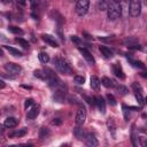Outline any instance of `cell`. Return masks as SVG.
Returning a JSON list of instances; mask_svg holds the SVG:
<instances>
[{"label":"cell","instance_id":"cell-1","mask_svg":"<svg viewBox=\"0 0 147 147\" xmlns=\"http://www.w3.org/2000/svg\"><path fill=\"white\" fill-rule=\"evenodd\" d=\"M53 63L56 68V70L62 74V75H72V70L70 68V65L68 64V62L62 59V57H56L53 60Z\"/></svg>","mask_w":147,"mask_h":147},{"label":"cell","instance_id":"cell-2","mask_svg":"<svg viewBox=\"0 0 147 147\" xmlns=\"http://www.w3.org/2000/svg\"><path fill=\"white\" fill-rule=\"evenodd\" d=\"M107 13H108V18L114 21L116 18H118L122 14V7L119 5V2H115V1H111L107 8Z\"/></svg>","mask_w":147,"mask_h":147},{"label":"cell","instance_id":"cell-3","mask_svg":"<svg viewBox=\"0 0 147 147\" xmlns=\"http://www.w3.org/2000/svg\"><path fill=\"white\" fill-rule=\"evenodd\" d=\"M90 7V1L88 0H78L76 3V13L78 16H84Z\"/></svg>","mask_w":147,"mask_h":147},{"label":"cell","instance_id":"cell-4","mask_svg":"<svg viewBox=\"0 0 147 147\" xmlns=\"http://www.w3.org/2000/svg\"><path fill=\"white\" fill-rule=\"evenodd\" d=\"M130 15L132 17H137L140 15L141 11V3L140 0H130Z\"/></svg>","mask_w":147,"mask_h":147},{"label":"cell","instance_id":"cell-5","mask_svg":"<svg viewBox=\"0 0 147 147\" xmlns=\"http://www.w3.org/2000/svg\"><path fill=\"white\" fill-rule=\"evenodd\" d=\"M85 119H86V110H85L84 107H80V108L78 109L77 114H76V118H75L76 125H77V126L83 125L84 122H85Z\"/></svg>","mask_w":147,"mask_h":147},{"label":"cell","instance_id":"cell-6","mask_svg":"<svg viewBox=\"0 0 147 147\" xmlns=\"http://www.w3.org/2000/svg\"><path fill=\"white\" fill-rule=\"evenodd\" d=\"M5 69H6L8 72L13 74V75H17V74H20V72L22 71V67L18 65V64H16V63H13V62L6 63V64H5Z\"/></svg>","mask_w":147,"mask_h":147},{"label":"cell","instance_id":"cell-7","mask_svg":"<svg viewBox=\"0 0 147 147\" xmlns=\"http://www.w3.org/2000/svg\"><path fill=\"white\" fill-rule=\"evenodd\" d=\"M84 140H85V144L87 146H92V147H95L99 145V141L98 139L95 138V136L93 133H86L84 136Z\"/></svg>","mask_w":147,"mask_h":147},{"label":"cell","instance_id":"cell-8","mask_svg":"<svg viewBox=\"0 0 147 147\" xmlns=\"http://www.w3.org/2000/svg\"><path fill=\"white\" fill-rule=\"evenodd\" d=\"M41 39L46 42V44H48L49 46H52V47H59V42L56 41V39L53 37V36H51V34H46V33H42L41 34Z\"/></svg>","mask_w":147,"mask_h":147},{"label":"cell","instance_id":"cell-9","mask_svg":"<svg viewBox=\"0 0 147 147\" xmlns=\"http://www.w3.org/2000/svg\"><path fill=\"white\" fill-rule=\"evenodd\" d=\"M78 49H79V52L82 53V55L84 56V59L90 63V64H94L95 63V60H94V57L92 56V54L86 49V48H83V47H78Z\"/></svg>","mask_w":147,"mask_h":147},{"label":"cell","instance_id":"cell-10","mask_svg":"<svg viewBox=\"0 0 147 147\" xmlns=\"http://www.w3.org/2000/svg\"><path fill=\"white\" fill-rule=\"evenodd\" d=\"M94 105L98 107V109L102 114L106 113V102H105V100H103L102 96H94Z\"/></svg>","mask_w":147,"mask_h":147},{"label":"cell","instance_id":"cell-11","mask_svg":"<svg viewBox=\"0 0 147 147\" xmlns=\"http://www.w3.org/2000/svg\"><path fill=\"white\" fill-rule=\"evenodd\" d=\"M39 109H40L39 105H34V103H33L32 108H31L30 110H28V114H26L28 119H34V118L39 115Z\"/></svg>","mask_w":147,"mask_h":147},{"label":"cell","instance_id":"cell-12","mask_svg":"<svg viewBox=\"0 0 147 147\" xmlns=\"http://www.w3.org/2000/svg\"><path fill=\"white\" fill-rule=\"evenodd\" d=\"M111 68H113V72L115 74V76H116V77H118L119 79H124V78H125L124 71H123L122 67H121L118 63H114Z\"/></svg>","mask_w":147,"mask_h":147},{"label":"cell","instance_id":"cell-13","mask_svg":"<svg viewBox=\"0 0 147 147\" xmlns=\"http://www.w3.org/2000/svg\"><path fill=\"white\" fill-rule=\"evenodd\" d=\"M17 125V119L15 117H7L3 122V126L7 129H13Z\"/></svg>","mask_w":147,"mask_h":147},{"label":"cell","instance_id":"cell-14","mask_svg":"<svg viewBox=\"0 0 147 147\" xmlns=\"http://www.w3.org/2000/svg\"><path fill=\"white\" fill-rule=\"evenodd\" d=\"M100 80H99V78L96 77V76H92L91 77V79H90V85H91V87H92V90H94V91H99L100 90Z\"/></svg>","mask_w":147,"mask_h":147},{"label":"cell","instance_id":"cell-15","mask_svg":"<svg viewBox=\"0 0 147 147\" xmlns=\"http://www.w3.org/2000/svg\"><path fill=\"white\" fill-rule=\"evenodd\" d=\"M100 83H101L105 87H107V88H113V87H115V83H114V80L110 79V78H108V77H103V78L101 79Z\"/></svg>","mask_w":147,"mask_h":147},{"label":"cell","instance_id":"cell-16","mask_svg":"<svg viewBox=\"0 0 147 147\" xmlns=\"http://www.w3.org/2000/svg\"><path fill=\"white\" fill-rule=\"evenodd\" d=\"M26 132H28V129H26V127H23V129H20V130H17V131H15V132L9 133V137H10V138H13V137H17V138H20V137L25 136Z\"/></svg>","mask_w":147,"mask_h":147},{"label":"cell","instance_id":"cell-17","mask_svg":"<svg viewBox=\"0 0 147 147\" xmlns=\"http://www.w3.org/2000/svg\"><path fill=\"white\" fill-rule=\"evenodd\" d=\"M100 52L102 53V55H103L106 59L113 57V52L110 51V48H108V47H106V46H100Z\"/></svg>","mask_w":147,"mask_h":147},{"label":"cell","instance_id":"cell-18","mask_svg":"<svg viewBox=\"0 0 147 147\" xmlns=\"http://www.w3.org/2000/svg\"><path fill=\"white\" fill-rule=\"evenodd\" d=\"M126 46H129V47H131V46H134V45H138V39L137 38H134V37H127V38H125L124 39V41H123Z\"/></svg>","mask_w":147,"mask_h":147},{"label":"cell","instance_id":"cell-19","mask_svg":"<svg viewBox=\"0 0 147 147\" xmlns=\"http://www.w3.org/2000/svg\"><path fill=\"white\" fill-rule=\"evenodd\" d=\"M11 55H14V56H22L23 55V53L21 52V51H18V49H16V48H14V47H10V46H3Z\"/></svg>","mask_w":147,"mask_h":147},{"label":"cell","instance_id":"cell-20","mask_svg":"<svg viewBox=\"0 0 147 147\" xmlns=\"http://www.w3.org/2000/svg\"><path fill=\"white\" fill-rule=\"evenodd\" d=\"M115 88H116V92H117L119 95H126V94L129 93L127 87H125L124 85H117V86H115Z\"/></svg>","mask_w":147,"mask_h":147},{"label":"cell","instance_id":"cell-21","mask_svg":"<svg viewBox=\"0 0 147 147\" xmlns=\"http://www.w3.org/2000/svg\"><path fill=\"white\" fill-rule=\"evenodd\" d=\"M38 57H39V60H40L41 63H47V62H49V55H48L47 53H45V52H40L39 55H38Z\"/></svg>","mask_w":147,"mask_h":147},{"label":"cell","instance_id":"cell-22","mask_svg":"<svg viewBox=\"0 0 147 147\" xmlns=\"http://www.w3.org/2000/svg\"><path fill=\"white\" fill-rule=\"evenodd\" d=\"M33 75H34V77H37V78H39V79L46 80V74H45V71H44V70H41V69L34 70Z\"/></svg>","mask_w":147,"mask_h":147},{"label":"cell","instance_id":"cell-23","mask_svg":"<svg viewBox=\"0 0 147 147\" xmlns=\"http://www.w3.org/2000/svg\"><path fill=\"white\" fill-rule=\"evenodd\" d=\"M134 96H136L137 102L142 107L144 103H145V99H144V96H142V93H141V92H134Z\"/></svg>","mask_w":147,"mask_h":147},{"label":"cell","instance_id":"cell-24","mask_svg":"<svg viewBox=\"0 0 147 147\" xmlns=\"http://www.w3.org/2000/svg\"><path fill=\"white\" fill-rule=\"evenodd\" d=\"M8 31L11 32V33H14V34H23V33H24L22 29L17 28V26H13V25L8 26Z\"/></svg>","mask_w":147,"mask_h":147},{"label":"cell","instance_id":"cell-25","mask_svg":"<svg viewBox=\"0 0 147 147\" xmlns=\"http://www.w3.org/2000/svg\"><path fill=\"white\" fill-rule=\"evenodd\" d=\"M74 134H75V137L78 138V139H83L84 136H85L83 129H80V127H76V129H74Z\"/></svg>","mask_w":147,"mask_h":147},{"label":"cell","instance_id":"cell-26","mask_svg":"<svg viewBox=\"0 0 147 147\" xmlns=\"http://www.w3.org/2000/svg\"><path fill=\"white\" fill-rule=\"evenodd\" d=\"M129 61H130V63H131L133 67H136V68H140V69H144V68H145V65H144V63H142L141 61L133 60V59H129Z\"/></svg>","mask_w":147,"mask_h":147},{"label":"cell","instance_id":"cell-27","mask_svg":"<svg viewBox=\"0 0 147 147\" xmlns=\"http://www.w3.org/2000/svg\"><path fill=\"white\" fill-rule=\"evenodd\" d=\"M49 130L47 129V127H41L40 129V131H39V138L40 139H44V138H46L47 136H49Z\"/></svg>","mask_w":147,"mask_h":147},{"label":"cell","instance_id":"cell-28","mask_svg":"<svg viewBox=\"0 0 147 147\" xmlns=\"http://www.w3.org/2000/svg\"><path fill=\"white\" fill-rule=\"evenodd\" d=\"M15 40H16V42H18L23 48H29V42H28L26 40H24L23 38H18V37H17Z\"/></svg>","mask_w":147,"mask_h":147},{"label":"cell","instance_id":"cell-29","mask_svg":"<svg viewBox=\"0 0 147 147\" xmlns=\"http://www.w3.org/2000/svg\"><path fill=\"white\" fill-rule=\"evenodd\" d=\"M74 82H75L76 84H84V83H85V78H84L83 76L76 75V76L74 77Z\"/></svg>","mask_w":147,"mask_h":147},{"label":"cell","instance_id":"cell-30","mask_svg":"<svg viewBox=\"0 0 147 147\" xmlns=\"http://www.w3.org/2000/svg\"><path fill=\"white\" fill-rule=\"evenodd\" d=\"M107 100H108V103L110 105V106H116V99L114 98V95H111V94H107Z\"/></svg>","mask_w":147,"mask_h":147},{"label":"cell","instance_id":"cell-31","mask_svg":"<svg viewBox=\"0 0 147 147\" xmlns=\"http://www.w3.org/2000/svg\"><path fill=\"white\" fill-rule=\"evenodd\" d=\"M33 103H34L33 99L29 98V99H26V100L24 101V108H25V109H28V108H29V107H31V106H32Z\"/></svg>","mask_w":147,"mask_h":147},{"label":"cell","instance_id":"cell-32","mask_svg":"<svg viewBox=\"0 0 147 147\" xmlns=\"http://www.w3.org/2000/svg\"><path fill=\"white\" fill-rule=\"evenodd\" d=\"M132 88H133V91H134V92H142L141 86H140L138 83H136V82L132 84Z\"/></svg>","mask_w":147,"mask_h":147},{"label":"cell","instance_id":"cell-33","mask_svg":"<svg viewBox=\"0 0 147 147\" xmlns=\"http://www.w3.org/2000/svg\"><path fill=\"white\" fill-rule=\"evenodd\" d=\"M107 124H108V129H109V131H111L113 134H114V131H115V124H114V121H113V119H109Z\"/></svg>","mask_w":147,"mask_h":147},{"label":"cell","instance_id":"cell-34","mask_svg":"<svg viewBox=\"0 0 147 147\" xmlns=\"http://www.w3.org/2000/svg\"><path fill=\"white\" fill-rule=\"evenodd\" d=\"M71 40H72L75 44H77V45H82V39L78 38L77 36H71Z\"/></svg>","mask_w":147,"mask_h":147},{"label":"cell","instance_id":"cell-35","mask_svg":"<svg viewBox=\"0 0 147 147\" xmlns=\"http://www.w3.org/2000/svg\"><path fill=\"white\" fill-rule=\"evenodd\" d=\"M84 99L87 101V103H88V105H91V106H93V105H94V98H91V96L84 95Z\"/></svg>","mask_w":147,"mask_h":147},{"label":"cell","instance_id":"cell-36","mask_svg":"<svg viewBox=\"0 0 147 147\" xmlns=\"http://www.w3.org/2000/svg\"><path fill=\"white\" fill-rule=\"evenodd\" d=\"M52 124H53V125H61V124H62V121H61L60 118H54V119L52 121Z\"/></svg>","mask_w":147,"mask_h":147},{"label":"cell","instance_id":"cell-37","mask_svg":"<svg viewBox=\"0 0 147 147\" xmlns=\"http://www.w3.org/2000/svg\"><path fill=\"white\" fill-rule=\"evenodd\" d=\"M26 1H28V0H16V2H17L18 5H21V6H25V5H26Z\"/></svg>","mask_w":147,"mask_h":147},{"label":"cell","instance_id":"cell-38","mask_svg":"<svg viewBox=\"0 0 147 147\" xmlns=\"http://www.w3.org/2000/svg\"><path fill=\"white\" fill-rule=\"evenodd\" d=\"M6 87V83L2 80V79H0V90H2V88H5Z\"/></svg>","mask_w":147,"mask_h":147},{"label":"cell","instance_id":"cell-39","mask_svg":"<svg viewBox=\"0 0 147 147\" xmlns=\"http://www.w3.org/2000/svg\"><path fill=\"white\" fill-rule=\"evenodd\" d=\"M1 2H3V3H10L11 0H1Z\"/></svg>","mask_w":147,"mask_h":147},{"label":"cell","instance_id":"cell-40","mask_svg":"<svg viewBox=\"0 0 147 147\" xmlns=\"http://www.w3.org/2000/svg\"><path fill=\"white\" fill-rule=\"evenodd\" d=\"M2 131H3V125H2V124H0V133H1Z\"/></svg>","mask_w":147,"mask_h":147},{"label":"cell","instance_id":"cell-41","mask_svg":"<svg viewBox=\"0 0 147 147\" xmlns=\"http://www.w3.org/2000/svg\"><path fill=\"white\" fill-rule=\"evenodd\" d=\"M2 55H3V52H2V49L0 48V56H2Z\"/></svg>","mask_w":147,"mask_h":147},{"label":"cell","instance_id":"cell-42","mask_svg":"<svg viewBox=\"0 0 147 147\" xmlns=\"http://www.w3.org/2000/svg\"><path fill=\"white\" fill-rule=\"evenodd\" d=\"M126 1H130V0H126Z\"/></svg>","mask_w":147,"mask_h":147}]
</instances>
